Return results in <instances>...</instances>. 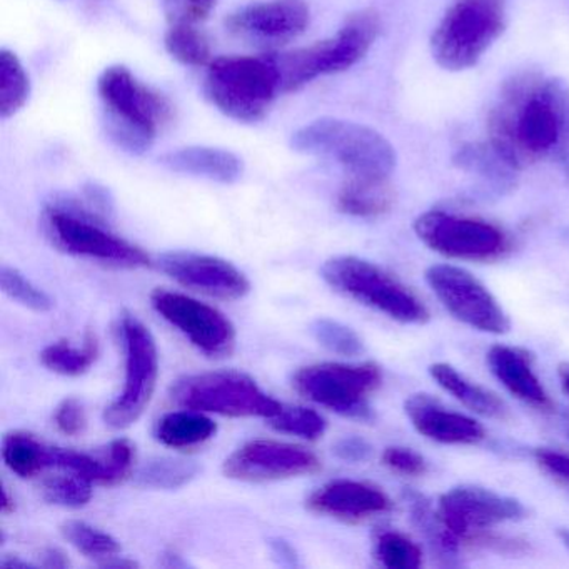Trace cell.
Returning <instances> with one entry per match:
<instances>
[{
	"mask_svg": "<svg viewBox=\"0 0 569 569\" xmlns=\"http://www.w3.org/2000/svg\"><path fill=\"white\" fill-rule=\"evenodd\" d=\"M488 134L515 171L552 161L569 178V86L538 72L512 76L489 112Z\"/></svg>",
	"mask_w": 569,
	"mask_h": 569,
	"instance_id": "1",
	"label": "cell"
},
{
	"mask_svg": "<svg viewBox=\"0 0 569 569\" xmlns=\"http://www.w3.org/2000/svg\"><path fill=\"white\" fill-rule=\"evenodd\" d=\"M98 94L109 138L132 154L148 151L174 114L166 96L139 81L124 66H111L99 76Z\"/></svg>",
	"mask_w": 569,
	"mask_h": 569,
	"instance_id": "2",
	"label": "cell"
},
{
	"mask_svg": "<svg viewBox=\"0 0 569 569\" xmlns=\"http://www.w3.org/2000/svg\"><path fill=\"white\" fill-rule=\"evenodd\" d=\"M295 151L332 159L351 178L389 179L396 168V151L391 142L358 122L321 118L292 134Z\"/></svg>",
	"mask_w": 569,
	"mask_h": 569,
	"instance_id": "3",
	"label": "cell"
},
{
	"mask_svg": "<svg viewBox=\"0 0 569 569\" xmlns=\"http://www.w3.org/2000/svg\"><path fill=\"white\" fill-rule=\"evenodd\" d=\"M379 32L378 12L362 9L348 16L331 38L284 54H272L281 76V91L295 92L316 79L348 71L371 51Z\"/></svg>",
	"mask_w": 569,
	"mask_h": 569,
	"instance_id": "4",
	"label": "cell"
},
{
	"mask_svg": "<svg viewBox=\"0 0 569 569\" xmlns=\"http://www.w3.org/2000/svg\"><path fill=\"white\" fill-rule=\"evenodd\" d=\"M101 214L89 202L58 201L46 209L42 224L52 244L66 254L122 269L151 266L148 252L112 232Z\"/></svg>",
	"mask_w": 569,
	"mask_h": 569,
	"instance_id": "5",
	"label": "cell"
},
{
	"mask_svg": "<svg viewBox=\"0 0 569 569\" xmlns=\"http://www.w3.org/2000/svg\"><path fill=\"white\" fill-rule=\"evenodd\" d=\"M204 89L209 101L238 122L264 119L282 92L281 76L272 54L216 59L209 64Z\"/></svg>",
	"mask_w": 569,
	"mask_h": 569,
	"instance_id": "6",
	"label": "cell"
},
{
	"mask_svg": "<svg viewBox=\"0 0 569 569\" xmlns=\"http://www.w3.org/2000/svg\"><path fill=\"white\" fill-rule=\"evenodd\" d=\"M321 276L339 295L402 325H426L431 319L428 306L411 288L391 272L358 256L328 259L322 264Z\"/></svg>",
	"mask_w": 569,
	"mask_h": 569,
	"instance_id": "7",
	"label": "cell"
},
{
	"mask_svg": "<svg viewBox=\"0 0 569 569\" xmlns=\"http://www.w3.org/2000/svg\"><path fill=\"white\" fill-rule=\"evenodd\" d=\"M505 29V0H456L432 32V59L449 72L475 68Z\"/></svg>",
	"mask_w": 569,
	"mask_h": 569,
	"instance_id": "8",
	"label": "cell"
},
{
	"mask_svg": "<svg viewBox=\"0 0 569 569\" xmlns=\"http://www.w3.org/2000/svg\"><path fill=\"white\" fill-rule=\"evenodd\" d=\"M171 399L181 408L228 418L271 419L282 409L251 376L231 369L184 376L172 386Z\"/></svg>",
	"mask_w": 569,
	"mask_h": 569,
	"instance_id": "9",
	"label": "cell"
},
{
	"mask_svg": "<svg viewBox=\"0 0 569 569\" xmlns=\"http://www.w3.org/2000/svg\"><path fill=\"white\" fill-rule=\"evenodd\" d=\"M381 382V368L375 362H319L305 366L292 376V386L302 398L359 421L372 419L369 396L378 391Z\"/></svg>",
	"mask_w": 569,
	"mask_h": 569,
	"instance_id": "10",
	"label": "cell"
},
{
	"mask_svg": "<svg viewBox=\"0 0 569 569\" xmlns=\"http://www.w3.org/2000/svg\"><path fill=\"white\" fill-rule=\"evenodd\" d=\"M415 232L429 249L458 261H498L512 249L505 229L485 219L452 212H425L416 219Z\"/></svg>",
	"mask_w": 569,
	"mask_h": 569,
	"instance_id": "11",
	"label": "cell"
},
{
	"mask_svg": "<svg viewBox=\"0 0 569 569\" xmlns=\"http://www.w3.org/2000/svg\"><path fill=\"white\" fill-rule=\"evenodd\" d=\"M119 332L126 352L124 389L104 409V421L111 428L126 429L134 425L151 405L158 388L159 352L154 336L134 315L124 312L121 316Z\"/></svg>",
	"mask_w": 569,
	"mask_h": 569,
	"instance_id": "12",
	"label": "cell"
},
{
	"mask_svg": "<svg viewBox=\"0 0 569 569\" xmlns=\"http://www.w3.org/2000/svg\"><path fill=\"white\" fill-rule=\"evenodd\" d=\"M426 281L441 305L462 325L488 335H506L511 328L498 299L466 269L435 264L426 271Z\"/></svg>",
	"mask_w": 569,
	"mask_h": 569,
	"instance_id": "13",
	"label": "cell"
},
{
	"mask_svg": "<svg viewBox=\"0 0 569 569\" xmlns=\"http://www.w3.org/2000/svg\"><path fill=\"white\" fill-rule=\"evenodd\" d=\"M151 305L162 319L174 326L208 358H229L234 352L238 332L231 319L219 309L164 288L152 291Z\"/></svg>",
	"mask_w": 569,
	"mask_h": 569,
	"instance_id": "14",
	"label": "cell"
},
{
	"mask_svg": "<svg viewBox=\"0 0 569 569\" xmlns=\"http://www.w3.org/2000/svg\"><path fill=\"white\" fill-rule=\"evenodd\" d=\"M439 518L448 531L466 546L479 532L491 531L502 522L521 521L528 511L518 499L479 486H458L439 498Z\"/></svg>",
	"mask_w": 569,
	"mask_h": 569,
	"instance_id": "15",
	"label": "cell"
},
{
	"mask_svg": "<svg viewBox=\"0 0 569 569\" xmlns=\"http://www.w3.org/2000/svg\"><path fill=\"white\" fill-rule=\"evenodd\" d=\"M321 468V459L305 446L252 439L226 459L222 472L234 481L272 482L315 475Z\"/></svg>",
	"mask_w": 569,
	"mask_h": 569,
	"instance_id": "16",
	"label": "cell"
},
{
	"mask_svg": "<svg viewBox=\"0 0 569 569\" xmlns=\"http://www.w3.org/2000/svg\"><path fill=\"white\" fill-rule=\"evenodd\" d=\"M311 22L306 0H266L232 12L226 29L256 46H284L305 34Z\"/></svg>",
	"mask_w": 569,
	"mask_h": 569,
	"instance_id": "17",
	"label": "cell"
},
{
	"mask_svg": "<svg viewBox=\"0 0 569 569\" xmlns=\"http://www.w3.org/2000/svg\"><path fill=\"white\" fill-rule=\"evenodd\" d=\"M159 269L191 291L222 301H238L251 292V282L241 269L218 256L191 251L164 252Z\"/></svg>",
	"mask_w": 569,
	"mask_h": 569,
	"instance_id": "18",
	"label": "cell"
},
{
	"mask_svg": "<svg viewBox=\"0 0 569 569\" xmlns=\"http://www.w3.org/2000/svg\"><path fill=\"white\" fill-rule=\"evenodd\" d=\"M306 506L316 515L356 525L391 511L392 501L381 488L371 482L335 479L316 489Z\"/></svg>",
	"mask_w": 569,
	"mask_h": 569,
	"instance_id": "19",
	"label": "cell"
},
{
	"mask_svg": "<svg viewBox=\"0 0 569 569\" xmlns=\"http://www.w3.org/2000/svg\"><path fill=\"white\" fill-rule=\"evenodd\" d=\"M405 411L419 435L439 445L471 446L486 438L481 422L461 412L449 411L425 392L406 399Z\"/></svg>",
	"mask_w": 569,
	"mask_h": 569,
	"instance_id": "20",
	"label": "cell"
},
{
	"mask_svg": "<svg viewBox=\"0 0 569 569\" xmlns=\"http://www.w3.org/2000/svg\"><path fill=\"white\" fill-rule=\"evenodd\" d=\"M532 362V356L521 348L496 345L488 351V365L492 375L515 398L538 411H552V399L536 375Z\"/></svg>",
	"mask_w": 569,
	"mask_h": 569,
	"instance_id": "21",
	"label": "cell"
},
{
	"mask_svg": "<svg viewBox=\"0 0 569 569\" xmlns=\"http://www.w3.org/2000/svg\"><path fill=\"white\" fill-rule=\"evenodd\" d=\"M159 162L178 174L208 179L219 184H234L244 172V164L234 152L228 149L206 148V146H192V148L166 152L159 158Z\"/></svg>",
	"mask_w": 569,
	"mask_h": 569,
	"instance_id": "22",
	"label": "cell"
},
{
	"mask_svg": "<svg viewBox=\"0 0 569 569\" xmlns=\"http://www.w3.org/2000/svg\"><path fill=\"white\" fill-rule=\"evenodd\" d=\"M429 375L438 382L439 388L445 389L476 415L499 421L511 418L508 405L496 392L482 388L478 382L469 381L448 362H436L429 368Z\"/></svg>",
	"mask_w": 569,
	"mask_h": 569,
	"instance_id": "23",
	"label": "cell"
},
{
	"mask_svg": "<svg viewBox=\"0 0 569 569\" xmlns=\"http://www.w3.org/2000/svg\"><path fill=\"white\" fill-rule=\"evenodd\" d=\"M395 201V189L389 179L351 178L338 194L339 211L361 219L388 214Z\"/></svg>",
	"mask_w": 569,
	"mask_h": 569,
	"instance_id": "24",
	"label": "cell"
},
{
	"mask_svg": "<svg viewBox=\"0 0 569 569\" xmlns=\"http://www.w3.org/2000/svg\"><path fill=\"white\" fill-rule=\"evenodd\" d=\"M218 425L209 416L196 409H182L162 416L156 425L154 435L161 445L172 449H189L211 441Z\"/></svg>",
	"mask_w": 569,
	"mask_h": 569,
	"instance_id": "25",
	"label": "cell"
},
{
	"mask_svg": "<svg viewBox=\"0 0 569 569\" xmlns=\"http://www.w3.org/2000/svg\"><path fill=\"white\" fill-rule=\"evenodd\" d=\"M52 446L28 431H11L2 439L6 466L22 479L36 478L51 468Z\"/></svg>",
	"mask_w": 569,
	"mask_h": 569,
	"instance_id": "26",
	"label": "cell"
},
{
	"mask_svg": "<svg viewBox=\"0 0 569 569\" xmlns=\"http://www.w3.org/2000/svg\"><path fill=\"white\" fill-rule=\"evenodd\" d=\"M99 355H101V348H99L98 336L94 332H88L81 348L69 345V341L46 346L41 352V362L56 375L78 378L94 366Z\"/></svg>",
	"mask_w": 569,
	"mask_h": 569,
	"instance_id": "27",
	"label": "cell"
},
{
	"mask_svg": "<svg viewBox=\"0 0 569 569\" xmlns=\"http://www.w3.org/2000/svg\"><path fill=\"white\" fill-rule=\"evenodd\" d=\"M199 471L201 468L198 462L161 456V458L149 459L146 465H142L136 472L134 479L142 488L174 491L194 481Z\"/></svg>",
	"mask_w": 569,
	"mask_h": 569,
	"instance_id": "28",
	"label": "cell"
},
{
	"mask_svg": "<svg viewBox=\"0 0 569 569\" xmlns=\"http://www.w3.org/2000/svg\"><path fill=\"white\" fill-rule=\"evenodd\" d=\"M31 96V79L21 59L9 51H0V116L2 119L18 114Z\"/></svg>",
	"mask_w": 569,
	"mask_h": 569,
	"instance_id": "29",
	"label": "cell"
},
{
	"mask_svg": "<svg viewBox=\"0 0 569 569\" xmlns=\"http://www.w3.org/2000/svg\"><path fill=\"white\" fill-rule=\"evenodd\" d=\"M61 535L72 548L78 549L86 558L94 559L98 565L121 555L118 539L89 522L69 519L61 526Z\"/></svg>",
	"mask_w": 569,
	"mask_h": 569,
	"instance_id": "30",
	"label": "cell"
},
{
	"mask_svg": "<svg viewBox=\"0 0 569 569\" xmlns=\"http://www.w3.org/2000/svg\"><path fill=\"white\" fill-rule=\"evenodd\" d=\"M164 46L169 56L181 64L201 68L211 61L209 39L194 24H171Z\"/></svg>",
	"mask_w": 569,
	"mask_h": 569,
	"instance_id": "31",
	"label": "cell"
},
{
	"mask_svg": "<svg viewBox=\"0 0 569 569\" xmlns=\"http://www.w3.org/2000/svg\"><path fill=\"white\" fill-rule=\"evenodd\" d=\"M408 499L411 502L412 521L421 529L429 545L446 561L449 558H455L459 549L458 539L448 531L445 522L439 518V512L432 511L429 501H426L425 496L418 495V492H409Z\"/></svg>",
	"mask_w": 569,
	"mask_h": 569,
	"instance_id": "32",
	"label": "cell"
},
{
	"mask_svg": "<svg viewBox=\"0 0 569 569\" xmlns=\"http://www.w3.org/2000/svg\"><path fill=\"white\" fill-rule=\"evenodd\" d=\"M375 558L385 568L418 569L422 566V549L405 532L389 529L376 538Z\"/></svg>",
	"mask_w": 569,
	"mask_h": 569,
	"instance_id": "33",
	"label": "cell"
},
{
	"mask_svg": "<svg viewBox=\"0 0 569 569\" xmlns=\"http://www.w3.org/2000/svg\"><path fill=\"white\" fill-rule=\"evenodd\" d=\"M309 332L316 339L318 345L328 349L332 355L345 356V358H356L365 352V342L361 336L331 318H318L309 326Z\"/></svg>",
	"mask_w": 569,
	"mask_h": 569,
	"instance_id": "34",
	"label": "cell"
},
{
	"mask_svg": "<svg viewBox=\"0 0 569 569\" xmlns=\"http://www.w3.org/2000/svg\"><path fill=\"white\" fill-rule=\"evenodd\" d=\"M92 485L88 479L76 472L64 471L62 475L49 476L42 481V496L46 501L61 508H84L92 499Z\"/></svg>",
	"mask_w": 569,
	"mask_h": 569,
	"instance_id": "35",
	"label": "cell"
},
{
	"mask_svg": "<svg viewBox=\"0 0 569 569\" xmlns=\"http://www.w3.org/2000/svg\"><path fill=\"white\" fill-rule=\"evenodd\" d=\"M268 421L274 431L298 436L308 441H318L328 429L326 419L315 409L305 408V406H291V408L282 406L281 411Z\"/></svg>",
	"mask_w": 569,
	"mask_h": 569,
	"instance_id": "36",
	"label": "cell"
},
{
	"mask_svg": "<svg viewBox=\"0 0 569 569\" xmlns=\"http://www.w3.org/2000/svg\"><path fill=\"white\" fill-rule=\"evenodd\" d=\"M0 286L9 298L18 301L24 308L34 312H49L54 306L51 296L36 286L31 279L26 278L19 269L11 266H2L0 271Z\"/></svg>",
	"mask_w": 569,
	"mask_h": 569,
	"instance_id": "37",
	"label": "cell"
},
{
	"mask_svg": "<svg viewBox=\"0 0 569 569\" xmlns=\"http://www.w3.org/2000/svg\"><path fill=\"white\" fill-rule=\"evenodd\" d=\"M219 0H162L166 18L171 24H199L211 16Z\"/></svg>",
	"mask_w": 569,
	"mask_h": 569,
	"instance_id": "38",
	"label": "cell"
},
{
	"mask_svg": "<svg viewBox=\"0 0 569 569\" xmlns=\"http://www.w3.org/2000/svg\"><path fill=\"white\" fill-rule=\"evenodd\" d=\"M382 465L398 475L419 478L428 472V462L419 452L402 446H389L381 456Z\"/></svg>",
	"mask_w": 569,
	"mask_h": 569,
	"instance_id": "39",
	"label": "cell"
},
{
	"mask_svg": "<svg viewBox=\"0 0 569 569\" xmlns=\"http://www.w3.org/2000/svg\"><path fill=\"white\" fill-rule=\"evenodd\" d=\"M54 425L59 432L69 438L81 436L88 428V415L79 399L66 398L54 411Z\"/></svg>",
	"mask_w": 569,
	"mask_h": 569,
	"instance_id": "40",
	"label": "cell"
},
{
	"mask_svg": "<svg viewBox=\"0 0 569 569\" xmlns=\"http://www.w3.org/2000/svg\"><path fill=\"white\" fill-rule=\"evenodd\" d=\"M535 459L542 471L569 485V455L555 449L539 448L535 451Z\"/></svg>",
	"mask_w": 569,
	"mask_h": 569,
	"instance_id": "41",
	"label": "cell"
},
{
	"mask_svg": "<svg viewBox=\"0 0 569 569\" xmlns=\"http://www.w3.org/2000/svg\"><path fill=\"white\" fill-rule=\"evenodd\" d=\"M332 452L346 462H365L372 456V446L359 436H346L336 441Z\"/></svg>",
	"mask_w": 569,
	"mask_h": 569,
	"instance_id": "42",
	"label": "cell"
},
{
	"mask_svg": "<svg viewBox=\"0 0 569 569\" xmlns=\"http://www.w3.org/2000/svg\"><path fill=\"white\" fill-rule=\"evenodd\" d=\"M271 548L279 561L286 566H299V556L288 541L281 538L271 539Z\"/></svg>",
	"mask_w": 569,
	"mask_h": 569,
	"instance_id": "43",
	"label": "cell"
},
{
	"mask_svg": "<svg viewBox=\"0 0 569 569\" xmlns=\"http://www.w3.org/2000/svg\"><path fill=\"white\" fill-rule=\"evenodd\" d=\"M69 565L71 562L61 549L49 548L42 555V566L46 568H68Z\"/></svg>",
	"mask_w": 569,
	"mask_h": 569,
	"instance_id": "44",
	"label": "cell"
},
{
	"mask_svg": "<svg viewBox=\"0 0 569 569\" xmlns=\"http://www.w3.org/2000/svg\"><path fill=\"white\" fill-rule=\"evenodd\" d=\"M162 566H166V568H188L189 562L178 552H168V555H164Z\"/></svg>",
	"mask_w": 569,
	"mask_h": 569,
	"instance_id": "45",
	"label": "cell"
},
{
	"mask_svg": "<svg viewBox=\"0 0 569 569\" xmlns=\"http://www.w3.org/2000/svg\"><path fill=\"white\" fill-rule=\"evenodd\" d=\"M0 511L2 515L8 516L16 511V501L11 495H9L8 488H2V502H0Z\"/></svg>",
	"mask_w": 569,
	"mask_h": 569,
	"instance_id": "46",
	"label": "cell"
},
{
	"mask_svg": "<svg viewBox=\"0 0 569 569\" xmlns=\"http://www.w3.org/2000/svg\"><path fill=\"white\" fill-rule=\"evenodd\" d=\"M559 381H561L562 391L569 396V362H561L558 368Z\"/></svg>",
	"mask_w": 569,
	"mask_h": 569,
	"instance_id": "47",
	"label": "cell"
},
{
	"mask_svg": "<svg viewBox=\"0 0 569 569\" xmlns=\"http://www.w3.org/2000/svg\"><path fill=\"white\" fill-rule=\"evenodd\" d=\"M558 538L561 539L562 545L569 549V528L559 529Z\"/></svg>",
	"mask_w": 569,
	"mask_h": 569,
	"instance_id": "48",
	"label": "cell"
}]
</instances>
